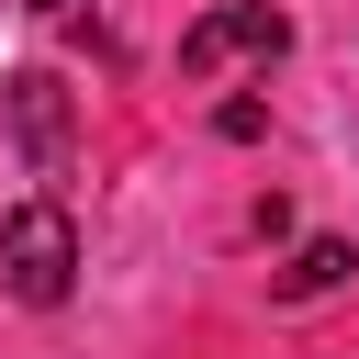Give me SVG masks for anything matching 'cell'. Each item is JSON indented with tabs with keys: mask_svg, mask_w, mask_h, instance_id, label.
<instances>
[{
	"mask_svg": "<svg viewBox=\"0 0 359 359\" xmlns=\"http://www.w3.org/2000/svg\"><path fill=\"white\" fill-rule=\"evenodd\" d=\"M213 135H224V146H258V135H269V112H258V101H224V112H213Z\"/></svg>",
	"mask_w": 359,
	"mask_h": 359,
	"instance_id": "obj_5",
	"label": "cell"
},
{
	"mask_svg": "<svg viewBox=\"0 0 359 359\" xmlns=\"http://www.w3.org/2000/svg\"><path fill=\"white\" fill-rule=\"evenodd\" d=\"M0 112H11V135H22L34 180H56V168H67V90H56L45 67H22V79H0Z\"/></svg>",
	"mask_w": 359,
	"mask_h": 359,
	"instance_id": "obj_3",
	"label": "cell"
},
{
	"mask_svg": "<svg viewBox=\"0 0 359 359\" xmlns=\"http://www.w3.org/2000/svg\"><path fill=\"white\" fill-rule=\"evenodd\" d=\"M348 269H359V258H348V247H337V236H314V247H303V258H292V269H280V303H314V292H337V280H348Z\"/></svg>",
	"mask_w": 359,
	"mask_h": 359,
	"instance_id": "obj_4",
	"label": "cell"
},
{
	"mask_svg": "<svg viewBox=\"0 0 359 359\" xmlns=\"http://www.w3.org/2000/svg\"><path fill=\"white\" fill-rule=\"evenodd\" d=\"M292 45V11H269V0H236V11H202L191 34H180V67L191 79H213L224 56H280Z\"/></svg>",
	"mask_w": 359,
	"mask_h": 359,
	"instance_id": "obj_2",
	"label": "cell"
},
{
	"mask_svg": "<svg viewBox=\"0 0 359 359\" xmlns=\"http://www.w3.org/2000/svg\"><path fill=\"white\" fill-rule=\"evenodd\" d=\"M34 11H79V0H34Z\"/></svg>",
	"mask_w": 359,
	"mask_h": 359,
	"instance_id": "obj_6",
	"label": "cell"
},
{
	"mask_svg": "<svg viewBox=\"0 0 359 359\" xmlns=\"http://www.w3.org/2000/svg\"><path fill=\"white\" fill-rule=\"evenodd\" d=\"M0 280H11L22 303H67V280H79V224H67V202H11V213H0Z\"/></svg>",
	"mask_w": 359,
	"mask_h": 359,
	"instance_id": "obj_1",
	"label": "cell"
}]
</instances>
